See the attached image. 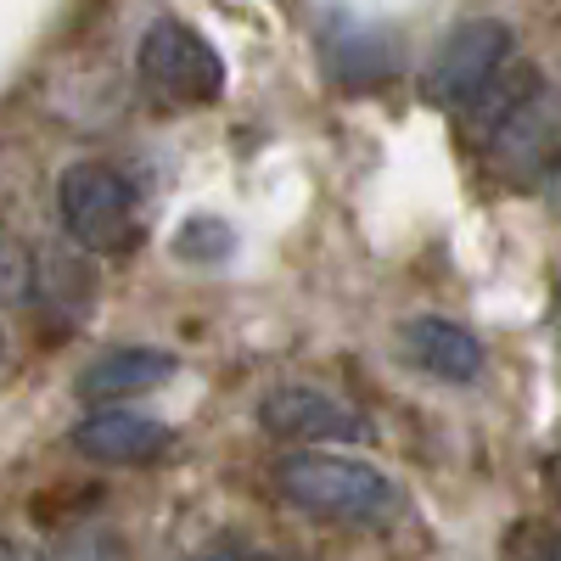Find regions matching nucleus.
Returning a JSON list of instances; mask_svg holds the SVG:
<instances>
[{"instance_id":"9b49d317","label":"nucleus","mask_w":561,"mask_h":561,"mask_svg":"<svg viewBox=\"0 0 561 561\" xmlns=\"http://www.w3.org/2000/svg\"><path fill=\"white\" fill-rule=\"evenodd\" d=\"M174 253L180 259H192V264H208V259H225L230 253V230L219 219H192L174 237Z\"/></svg>"},{"instance_id":"f8f14e48","label":"nucleus","mask_w":561,"mask_h":561,"mask_svg":"<svg viewBox=\"0 0 561 561\" xmlns=\"http://www.w3.org/2000/svg\"><path fill=\"white\" fill-rule=\"evenodd\" d=\"M203 561H270V556H259V550H248V545H214Z\"/></svg>"},{"instance_id":"1a4fd4ad","label":"nucleus","mask_w":561,"mask_h":561,"mask_svg":"<svg viewBox=\"0 0 561 561\" xmlns=\"http://www.w3.org/2000/svg\"><path fill=\"white\" fill-rule=\"evenodd\" d=\"M180 370V359L169 348H107L79 370V399L84 404H118V399H140L163 388Z\"/></svg>"},{"instance_id":"ddd939ff","label":"nucleus","mask_w":561,"mask_h":561,"mask_svg":"<svg viewBox=\"0 0 561 561\" xmlns=\"http://www.w3.org/2000/svg\"><path fill=\"white\" fill-rule=\"evenodd\" d=\"M7 561H45V556H34L28 545H12V550H7Z\"/></svg>"},{"instance_id":"7ed1b4c3","label":"nucleus","mask_w":561,"mask_h":561,"mask_svg":"<svg viewBox=\"0 0 561 561\" xmlns=\"http://www.w3.org/2000/svg\"><path fill=\"white\" fill-rule=\"evenodd\" d=\"M478 140L489 147V169H500L511 185L545 180L561 158V96L545 79H534Z\"/></svg>"},{"instance_id":"423d86ee","label":"nucleus","mask_w":561,"mask_h":561,"mask_svg":"<svg viewBox=\"0 0 561 561\" xmlns=\"http://www.w3.org/2000/svg\"><path fill=\"white\" fill-rule=\"evenodd\" d=\"M259 427L280 444H359L370 427L325 388L280 382L259 399Z\"/></svg>"},{"instance_id":"f257e3e1","label":"nucleus","mask_w":561,"mask_h":561,"mask_svg":"<svg viewBox=\"0 0 561 561\" xmlns=\"http://www.w3.org/2000/svg\"><path fill=\"white\" fill-rule=\"evenodd\" d=\"M275 489L304 517L343 523V528H382L399 517V483L359 455H325L320 444H304L275 460Z\"/></svg>"},{"instance_id":"6e6552de","label":"nucleus","mask_w":561,"mask_h":561,"mask_svg":"<svg viewBox=\"0 0 561 561\" xmlns=\"http://www.w3.org/2000/svg\"><path fill=\"white\" fill-rule=\"evenodd\" d=\"M68 444L84 460L129 466V460H158L174 444V433L163 427L158 415H140V410H90L79 427L68 433Z\"/></svg>"},{"instance_id":"9d476101","label":"nucleus","mask_w":561,"mask_h":561,"mask_svg":"<svg viewBox=\"0 0 561 561\" xmlns=\"http://www.w3.org/2000/svg\"><path fill=\"white\" fill-rule=\"evenodd\" d=\"M325 62H332V73L343 84H377L388 79V45L377 28H365V23H332L325 28Z\"/></svg>"},{"instance_id":"20e7f679","label":"nucleus","mask_w":561,"mask_h":561,"mask_svg":"<svg viewBox=\"0 0 561 561\" xmlns=\"http://www.w3.org/2000/svg\"><path fill=\"white\" fill-rule=\"evenodd\" d=\"M140 73L158 96L169 102H214L225 96V57L214 51V39L203 28H192L185 18H158L140 34Z\"/></svg>"},{"instance_id":"39448f33","label":"nucleus","mask_w":561,"mask_h":561,"mask_svg":"<svg viewBox=\"0 0 561 561\" xmlns=\"http://www.w3.org/2000/svg\"><path fill=\"white\" fill-rule=\"evenodd\" d=\"M505 68H511V28L500 18H472L438 39L427 73H421V90L438 107H472Z\"/></svg>"},{"instance_id":"0eeeda50","label":"nucleus","mask_w":561,"mask_h":561,"mask_svg":"<svg viewBox=\"0 0 561 561\" xmlns=\"http://www.w3.org/2000/svg\"><path fill=\"white\" fill-rule=\"evenodd\" d=\"M399 348L404 359L433 382H478L483 377V343L466 332V325L444 320V314H410L399 325Z\"/></svg>"},{"instance_id":"f03ea898","label":"nucleus","mask_w":561,"mask_h":561,"mask_svg":"<svg viewBox=\"0 0 561 561\" xmlns=\"http://www.w3.org/2000/svg\"><path fill=\"white\" fill-rule=\"evenodd\" d=\"M57 214L62 230L84 253H129L140 242L135 192L113 163H73L57 180Z\"/></svg>"}]
</instances>
